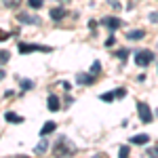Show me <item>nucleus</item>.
<instances>
[{"label":"nucleus","mask_w":158,"mask_h":158,"mask_svg":"<svg viewBox=\"0 0 158 158\" xmlns=\"http://www.w3.org/2000/svg\"><path fill=\"white\" fill-rule=\"evenodd\" d=\"M74 152H76V148H74L72 141H68V137H59L55 148H53L55 156H68V154H74Z\"/></svg>","instance_id":"1"},{"label":"nucleus","mask_w":158,"mask_h":158,"mask_svg":"<svg viewBox=\"0 0 158 158\" xmlns=\"http://www.w3.org/2000/svg\"><path fill=\"white\" fill-rule=\"evenodd\" d=\"M152 59H154L152 51H139V53H135V63L139 68H146L148 63H152Z\"/></svg>","instance_id":"2"},{"label":"nucleus","mask_w":158,"mask_h":158,"mask_svg":"<svg viewBox=\"0 0 158 158\" xmlns=\"http://www.w3.org/2000/svg\"><path fill=\"white\" fill-rule=\"evenodd\" d=\"M137 112H139L141 122H146V124H150V122H152V110H150V106H148V103H137Z\"/></svg>","instance_id":"3"},{"label":"nucleus","mask_w":158,"mask_h":158,"mask_svg":"<svg viewBox=\"0 0 158 158\" xmlns=\"http://www.w3.org/2000/svg\"><path fill=\"white\" fill-rule=\"evenodd\" d=\"M17 19H19L21 23H27V25H38L40 23V19H38L36 15H30V13H19Z\"/></svg>","instance_id":"4"},{"label":"nucleus","mask_w":158,"mask_h":158,"mask_svg":"<svg viewBox=\"0 0 158 158\" xmlns=\"http://www.w3.org/2000/svg\"><path fill=\"white\" fill-rule=\"evenodd\" d=\"M101 25H106L110 32H114V30L120 27V19H118V17H103V19H101Z\"/></svg>","instance_id":"5"},{"label":"nucleus","mask_w":158,"mask_h":158,"mask_svg":"<svg viewBox=\"0 0 158 158\" xmlns=\"http://www.w3.org/2000/svg\"><path fill=\"white\" fill-rule=\"evenodd\" d=\"M32 51H42V53H49L51 47H40V44H19V53H32Z\"/></svg>","instance_id":"6"},{"label":"nucleus","mask_w":158,"mask_h":158,"mask_svg":"<svg viewBox=\"0 0 158 158\" xmlns=\"http://www.w3.org/2000/svg\"><path fill=\"white\" fill-rule=\"evenodd\" d=\"M49 15H51V19H53V21H59V19H63V17L68 15V11H65L63 6H57V9H51Z\"/></svg>","instance_id":"7"},{"label":"nucleus","mask_w":158,"mask_h":158,"mask_svg":"<svg viewBox=\"0 0 158 158\" xmlns=\"http://www.w3.org/2000/svg\"><path fill=\"white\" fill-rule=\"evenodd\" d=\"M76 80H78V85H93L95 82V76L93 74H78Z\"/></svg>","instance_id":"8"},{"label":"nucleus","mask_w":158,"mask_h":158,"mask_svg":"<svg viewBox=\"0 0 158 158\" xmlns=\"http://www.w3.org/2000/svg\"><path fill=\"white\" fill-rule=\"evenodd\" d=\"M47 108H49L51 112H57V110L61 108V106H59V97H57V95H49V101H47Z\"/></svg>","instance_id":"9"},{"label":"nucleus","mask_w":158,"mask_h":158,"mask_svg":"<svg viewBox=\"0 0 158 158\" xmlns=\"http://www.w3.org/2000/svg\"><path fill=\"white\" fill-rule=\"evenodd\" d=\"M148 141H150V137L143 133H139V135H133L131 137V143H137V146H146Z\"/></svg>","instance_id":"10"},{"label":"nucleus","mask_w":158,"mask_h":158,"mask_svg":"<svg viewBox=\"0 0 158 158\" xmlns=\"http://www.w3.org/2000/svg\"><path fill=\"white\" fill-rule=\"evenodd\" d=\"M47 148H49V139H40V143L34 148V154H36V156H42V154L47 152Z\"/></svg>","instance_id":"11"},{"label":"nucleus","mask_w":158,"mask_h":158,"mask_svg":"<svg viewBox=\"0 0 158 158\" xmlns=\"http://www.w3.org/2000/svg\"><path fill=\"white\" fill-rule=\"evenodd\" d=\"M55 129H57V124H55V122H44V127L40 129V135H42V137H47V135H51Z\"/></svg>","instance_id":"12"},{"label":"nucleus","mask_w":158,"mask_h":158,"mask_svg":"<svg viewBox=\"0 0 158 158\" xmlns=\"http://www.w3.org/2000/svg\"><path fill=\"white\" fill-rule=\"evenodd\" d=\"M143 36H146L143 30H131V32H127V38H129V40H141Z\"/></svg>","instance_id":"13"},{"label":"nucleus","mask_w":158,"mask_h":158,"mask_svg":"<svg viewBox=\"0 0 158 158\" xmlns=\"http://www.w3.org/2000/svg\"><path fill=\"white\" fill-rule=\"evenodd\" d=\"M4 118H6L9 122H15V124L23 122V116H19V114H15V112H6V114H4Z\"/></svg>","instance_id":"14"},{"label":"nucleus","mask_w":158,"mask_h":158,"mask_svg":"<svg viewBox=\"0 0 158 158\" xmlns=\"http://www.w3.org/2000/svg\"><path fill=\"white\" fill-rule=\"evenodd\" d=\"M9 59H11V53L9 51H0V65H4Z\"/></svg>","instance_id":"15"},{"label":"nucleus","mask_w":158,"mask_h":158,"mask_svg":"<svg viewBox=\"0 0 158 158\" xmlns=\"http://www.w3.org/2000/svg\"><path fill=\"white\" fill-rule=\"evenodd\" d=\"M2 4H4V6H9V9H15V6H19V4H21V0H2Z\"/></svg>","instance_id":"16"},{"label":"nucleus","mask_w":158,"mask_h":158,"mask_svg":"<svg viewBox=\"0 0 158 158\" xmlns=\"http://www.w3.org/2000/svg\"><path fill=\"white\" fill-rule=\"evenodd\" d=\"M19 85H21L23 91H30V89L34 86V82H32V80H19Z\"/></svg>","instance_id":"17"},{"label":"nucleus","mask_w":158,"mask_h":158,"mask_svg":"<svg viewBox=\"0 0 158 158\" xmlns=\"http://www.w3.org/2000/svg\"><path fill=\"white\" fill-rule=\"evenodd\" d=\"M27 4H30V9H40L42 6V0H27Z\"/></svg>","instance_id":"18"},{"label":"nucleus","mask_w":158,"mask_h":158,"mask_svg":"<svg viewBox=\"0 0 158 158\" xmlns=\"http://www.w3.org/2000/svg\"><path fill=\"white\" fill-rule=\"evenodd\" d=\"M99 70H101V63H99V61H95V63H93V68H91V74H93V76H97Z\"/></svg>","instance_id":"19"},{"label":"nucleus","mask_w":158,"mask_h":158,"mask_svg":"<svg viewBox=\"0 0 158 158\" xmlns=\"http://www.w3.org/2000/svg\"><path fill=\"white\" fill-rule=\"evenodd\" d=\"M124 95H127V91H124V89H116V91H114V97H118V99H122Z\"/></svg>","instance_id":"20"},{"label":"nucleus","mask_w":158,"mask_h":158,"mask_svg":"<svg viewBox=\"0 0 158 158\" xmlns=\"http://www.w3.org/2000/svg\"><path fill=\"white\" fill-rule=\"evenodd\" d=\"M127 55H129V51H127V49L116 51V57H120V59H127Z\"/></svg>","instance_id":"21"},{"label":"nucleus","mask_w":158,"mask_h":158,"mask_svg":"<svg viewBox=\"0 0 158 158\" xmlns=\"http://www.w3.org/2000/svg\"><path fill=\"white\" fill-rule=\"evenodd\" d=\"M148 156H158V146L148 148Z\"/></svg>","instance_id":"22"},{"label":"nucleus","mask_w":158,"mask_h":158,"mask_svg":"<svg viewBox=\"0 0 158 158\" xmlns=\"http://www.w3.org/2000/svg\"><path fill=\"white\" fill-rule=\"evenodd\" d=\"M108 2H110V6H112V9L120 11V2H118V0H108Z\"/></svg>","instance_id":"23"},{"label":"nucleus","mask_w":158,"mask_h":158,"mask_svg":"<svg viewBox=\"0 0 158 158\" xmlns=\"http://www.w3.org/2000/svg\"><path fill=\"white\" fill-rule=\"evenodd\" d=\"M101 99H103V101H112V99H114V93H103Z\"/></svg>","instance_id":"24"},{"label":"nucleus","mask_w":158,"mask_h":158,"mask_svg":"<svg viewBox=\"0 0 158 158\" xmlns=\"http://www.w3.org/2000/svg\"><path fill=\"white\" fill-rule=\"evenodd\" d=\"M120 156H122V158L129 156V146H122V148H120Z\"/></svg>","instance_id":"25"},{"label":"nucleus","mask_w":158,"mask_h":158,"mask_svg":"<svg viewBox=\"0 0 158 158\" xmlns=\"http://www.w3.org/2000/svg\"><path fill=\"white\" fill-rule=\"evenodd\" d=\"M2 40H9V32H4V30H0V42Z\"/></svg>","instance_id":"26"},{"label":"nucleus","mask_w":158,"mask_h":158,"mask_svg":"<svg viewBox=\"0 0 158 158\" xmlns=\"http://www.w3.org/2000/svg\"><path fill=\"white\" fill-rule=\"evenodd\" d=\"M150 21L152 23H158V13H150Z\"/></svg>","instance_id":"27"},{"label":"nucleus","mask_w":158,"mask_h":158,"mask_svg":"<svg viewBox=\"0 0 158 158\" xmlns=\"http://www.w3.org/2000/svg\"><path fill=\"white\" fill-rule=\"evenodd\" d=\"M114 42H116V38H114V36H110L108 40H106V47H114Z\"/></svg>","instance_id":"28"},{"label":"nucleus","mask_w":158,"mask_h":158,"mask_svg":"<svg viewBox=\"0 0 158 158\" xmlns=\"http://www.w3.org/2000/svg\"><path fill=\"white\" fill-rule=\"evenodd\" d=\"M4 76H6V72H4V70H0V80H2Z\"/></svg>","instance_id":"29"},{"label":"nucleus","mask_w":158,"mask_h":158,"mask_svg":"<svg viewBox=\"0 0 158 158\" xmlns=\"http://www.w3.org/2000/svg\"><path fill=\"white\" fill-rule=\"evenodd\" d=\"M59 2H70V0H59Z\"/></svg>","instance_id":"30"},{"label":"nucleus","mask_w":158,"mask_h":158,"mask_svg":"<svg viewBox=\"0 0 158 158\" xmlns=\"http://www.w3.org/2000/svg\"><path fill=\"white\" fill-rule=\"evenodd\" d=\"M156 116H158V108H156Z\"/></svg>","instance_id":"31"}]
</instances>
